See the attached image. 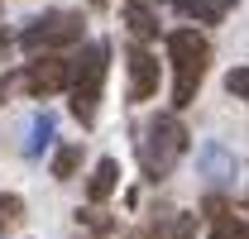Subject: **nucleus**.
<instances>
[{"mask_svg": "<svg viewBox=\"0 0 249 239\" xmlns=\"http://www.w3.org/2000/svg\"><path fill=\"white\" fill-rule=\"evenodd\" d=\"M134 149H139V168H144V177L149 182H163L173 168H178V158L187 153V129L178 115H154L149 120V129H144V139H134Z\"/></svg>", "mask_w": 249, "mask_h": 239, "instance_id": "f257e3e1", "label": "nucleus"}, {"mask_svg": "<svg viewBox=\"0 0 249 239\" xmlns=\"http://www.w3.org/2000/svg\"><path fill=\"white\" fill-rule=\"evenodd\" d=\"M168 58H173V72H178V82H173V105H192V96H196L201 77H206L211 43L196 29H178V34H168Z\"/></svg>", "mask_w": 249, "mask_h": 239, "instance_id": "f03ea898", "label": "nucleus"}, {"mask_svg": "<svg viewBox=\"0 0 249 239\" xmlns=\"http://www.w3.org/2000/svg\"><path fill=\"white\" fill-rule=\"evenodd\" d=\"M106 58H110V43L96 38V43L82 48V58L72 62L67 86H72V115L82 120V124L96 120V101H101V86H106Z\"/></svg>", "mask_w": 249, "mask_h": 239, "instance_id": "7ed1b4c3", "label": "nucleus"}, {"mask_svg": "<svg viewBox=\"0 0 249 239\" xmlns=\"http://www.w3.org/2000/svg\"><path fill=\"white\" fill-rule=\"evenodd\" d=\"M82 38V15H38L29 29L19 34V43H24V53H48V48H62V43H77Z\"/></svg>", "mask_w": 249, "mask_h": 239, "instance_id": "20e7f679", "label": "nucleus"}, {"mask_svg": "<svg viewBox=\"0 0 249 239\" xmlns=\"http://www.w3.org/2000/svg\"><path fill=\"white\" fill-rule=\"evenodd\" d=\"M67 77H72V62L48 53L43 62H34L29 72H24V91H29V96H53V91L67 86Z\"/></svg>", "mask_w": 249, "mask_h": 239, "instance_id": "39448f33", "label": "nucleus"}, {"mask_svg": "<svg viewBox=\"0 0 249 239\" xmlns=\"http://www.w3.org/2000/svg\"><path fill=\"white\" fill-rule=\"evenodd\" d=\"M158 91V62L144 48H129V101H149Z\"/></svg>", "mask_w": 249, "mask_h": 239, "instance_id": "423d86ee", "label": "nucleus"}, {"mask_svg": "<svg viewBox=\"0 0 249 239\" xmlns=\"http://www.w3.org/2000/svg\"><path fill=\"white\" fill-rule=\"evenodd\" d=\"M196 235V215H173V210H158V220L144 230V239H192Z\"/></svg>", "mask_w": 249, "mask_h": 239, "instance_id": "0eeeda50", "label": "nucleus"}, {"mask_svg": "<svg viewBox=\"0 0 249 239\" xmlns=\"http://www.w3.org/2000/svg\"><path fill=\"white\" fill-rule=\"evenodd\" d=\"M196 168H201V177H211V182H230L235 177V158L220 149V144H206V149L196 153Z\"/></svg>", "mask_w": 249, "mask_h": 239, "instance_id": "6e6552de", "label": "nucleus"}, {"mask_svg": "<svg viewBox=\"0 0 249 239\" xmlns=\"http://www.w3.org/2000/svg\"><path fill=\"white\" fill-rule=\"evenodd\" d=\"M124 24H129V34H139V38H154L158 34V19H154V10L144 0H124Z\"/></svg>", "mask_w": 249, "mask_h": 239, "instance_id": "1a4fd4ad", "label": "nucleus"}, {"mask_svg": "<svg viewBox=\"0 0 249 239\" xmlns=\"http://www.w3.org/2000/svg\"><path fill=\"white\" fill-rule=\"evenodd\" d=\"M115 177H120L115 158H101V168H96V172H91V182H87V196H91V201H106V196L115 191Z\"/></svg>", "mask_w": 249, "mask_h": 239, "instance_id": "9d476101", "label": "nucleus"}, {"mask_svg": "<svg viewBox=\"0 0 249 239\" xmlns=\"http://www.w3.org/2000/svg\"><path fill=\"white\" fill-rule=\"evenodd\" d=\"M48 139H53V115H48V110H43V115H34V129H29V158H38V153L48 149Z\"/></svg>", "mask_w": 249, "mask_h": 239, "instance_id": "9b49d317", "label": "nucleus"}, {"mask_svg": "<svg viewBox=\"0 0 249 239\" xmlns=\"http://www.w3.org/2000/svg\"><path fill=\"white\" fill-rule=\"evenodd\" d=\"M19 220H24V201L5 191V196H0V235H5V230H15Z\"/></svg>", "mask_w": 249, "mask_h": 239, "instance_id": "f8f14e48", "label": "nucleus"}, {"mask_svg": "<svg viewBox=\"0 0 249 239\" xmlns=\"http://www.w3.org/2000/svg\"><path fill=\"white\" fill-rule=\"evenodd\" d=\"M211 239H249V225H245V220H235V215L225 210V215H216V230H211Z\"/></svg>", "mask_w": 249, "mask_h": 239, "instance_id": "ddd939ff", "label": "nucleus"}, {"mask_svg": "<svg viewBox=\"0 0 249 239\" xmlns=\"http://www.w3.org/2000/svg\"><path fill=\"white\" fill-rule=\"evenodd\" d=\"M77 168H82V149H77V144H67V149L53 153V172H58V177H72Z\"/></svg>", "mask_w": 249, "mask_h": 239, "instance_id": "4468645a", "label": "nucleus"}, {"mask_svg": "<svg viewBox=\"0 0 249 239\" xmlns=\"http://www.w3.org/2000/svg\"><path fill=\"white\" fill-rule=\"evenodd\" d=\"M225 91H235V96H249V67H235V72L225 77Z\"/></svg>", "mask_w": 249, "mask_h": 239, "instance_id": "2eb2a0df", "label": "nucleus"}, {"mask_svg": "<svg viewBox=\"0 0 249 239\" xmlns=\"http://www.w3.org/2000/svg\"><path fill=\"white\" fill-rule=\"evenodd\" d=\"M163 5H173V0H163Z\"/></svg>", "mask_w": 249, "mask_h": 239, "instance_id": "dca6fc26", "label": "nucleus"}, {"mask_svg": "<svg viewBox=\"0 0 249 239\" xmlns=\"http://www.w3.org/2000/svg\"><path fill=\"white\" fill-rule=\"evenodd\" d=\"M96 5H101V0H96Z\"/></svg>", "mask_w": 249, "mask_h": 239, "instance_id": "f3484780", "label": "nucleus"}]
</instances>
